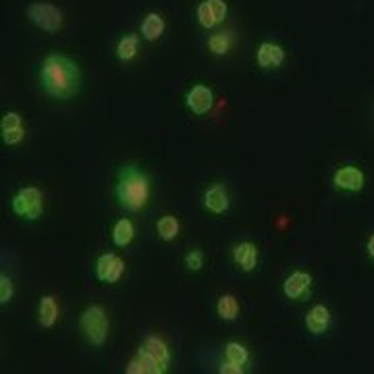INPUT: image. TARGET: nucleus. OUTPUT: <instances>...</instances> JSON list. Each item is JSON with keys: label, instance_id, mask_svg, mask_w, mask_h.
<instances>
[{"label": "nucleus", "instance_id": "nucleus-23", "mask_svg": "<svg viewBox=\"0 0 374 374\" xmlns=\"http://www.w3.org/2000/svg\"><path fill=\"white\" fill-rule=\"evenodd\" d=\"M156 231H159V237L165 239V242H173L179 231H181V224L175 216H163L159 222H156Z\"/></svg>", "mask_w": 374, "mask_h": 374}, {"label": "nucleus", "instance_id": "nucleus-3", "mask_svg": "<svg viewBox=\"0 0 374 374\" xmlns=\"http://www.w3.org/2000/svg\"><path fill=\"white\" fill-rule=\"evenodd\" d=\"M169 364H171L169 345L161 337L150 335L139 345L137 355L125 366V372H129V374H163L169 370Z\"/></svg>", "mask_w": 374, "mask_h": 374}, {"label": "nucleus", "instance_id": "nucleus-5", "mask_svg": "<svg viewBox=\"0 0 374 374\" xmlns=\"http://www.w3.org/2000/svg\"><path fill=\"white\" fill-rule=\"evenodd\" d=\"M11 208L23 220H30V222L38 220L42 216V210H44V194H42V189H38L36 185L21 187L13 196Z\"/></svg>", "mask_w": 374, "mask_h": 374}, {"label": "nucleus", "instance_id": "nucleus-1", "mask_svg": "<svg viewBox=\"0 0 374 374\" xmlns=\"http://www.w3.org/2000/svg\"><path fill=\"white\" fill-rule=\"evenodd\" d=\"M40 84L48 96L56 100H69L78 96L82 88L80 67L65 54H48L40 69Z\"/></svg>", "mask_w": 374, "mask_h": 374}, {"label": "nucleus", "instance_id": "nucleus-8", "mask_svg": "<svg viewBox=\"0 0 374 374\" xmlns=\"http://www.w3.org/2000/svg\"><path fill=\"white\" fill-rule=\"evenodd\" d=\"M123 274H125V260L121 256H117L113 252H106V254L98 256V260H96V277H98V281L113 285V283L121 281Z\"/></svg>", "mask_w": 374, "mask_h": 374}, {"label": "nucleus", "instance_id": "nucleus-20", "mask_svg": "<svg viewBox=\"0 0 374 374\" xmlns=\"http://www.w3.org/2000/svg\"><path fill=\"white\" fill-rule=\"evenodd\" d=\"M216 314L222 318V320H235L237 314H239V302H237V297L231 295V293H224L218 297V302H216Z\"/></svg>", "mask_w": 374, "mask_h": 374}, {"label": "nucleus", "instance_id": "nucleus-4", "mask_svg": "<svg viewBox=\"0 0 374 374\" xmlns=\"http://www.w3.org/2000/svg\"><path fill=\"white\" fill-rule=\"evenodd\" d=\"M80 329L90 345L102 347L108 337V316L102 306H90L80 318Z\"/></svg>", "mask_w": 374, "mask_h": 374}, {"label": "nucleus", "instance_id": "nucleus-14", "mask_svg": "<svg viewBox=\"0 0 374 374\" xmlns=\"http://www.w3.org/2000/svg\"><path fill=\"white\" fill-rule=\"evenodd\" d=\"M256 60L262 69L281 67L285 60V50H283V46H279L274 42H262L256 50Z\"/></svg>", "mask_w": 374, "mask_h": 374}, {"label": "nucleus", "instance_id": "nucleus-11", "mask_svg": "<svg viewBox=\"0 0 374 374\" xmlns=\"http://www.w3.org/2000/svg\"><path fill=\"white\" fill-rule=\"evenodd\" d=\"M364 181H366V175L362 169L349 165V167H341L335 171V177H333V183L337 189H343V191H360L364 187Z\"/></svg>", "mask_w": 374, "mask_h": 374}, {"label": "nucleus", "instance_id": "nucleus-19", "mask_svg": "<svg viewBox=\"0 0 374 374\" xmlns=\"http://www.w3.org/2000/svg\"><path fill=\"white\" fill-rule=\"evenodd\" d=\"M135 237V227L129 218H119L113 227V244L117 248H127Z\"/></svg>", "mask_w": 374, "mask_h": 374}, {"label": "nucleus", "instance_id": "nucleus-16", "mask_svg": "<svg viewBox=\"0 0 374 374\" xmlns=\"http://www.w3.org/2000/svg\"><path fill=\"white\" fill-rule=\"evenodd\" d=\"M329 327H331V310L320 304L310 308V312L306 314V329L312 335H323L329 331Z\"/></svg>", "mask_w": 374, "mask_h": 374}, {"label": "nucleus", "instance_id": "nucleus-25", "mask_svg": "<svg viewBox=\"0 0 374 374\" xmlns=\"http://www.w3.org/2000/svg\"><path fill=\"white\" fill-rule=\"evenodd\" d=\"M13 293H15V289H13L11 277H7V274L3 272V274H0V302H3V304L11 302V299H13Z\"/></svg>", "mask_w": 374, "mask_h": 374}, {"label": "nucleus", "instance_id": "nucleus-2", "mask_svg": "<svg viewBox=\"0 0 374 374\" xmlns=\"http://www.w3.org/2000/svg\"><path fill=\"white\" fill-rule=\"evenodd\" d=\"M152 194L150 179L135 165H127L119 173V181L115 185V198L119 206L127 212H139Z\"/></svg>", "mask_w": 374, "mask_h": 374}, {"label": "nucleus", "instance_id": "nucleus-27", "mask_svg": "<svg viewBox=\"0 0 374 374\" xmlns=\"http://www.w3.org/2000/svg\"><path fill=\"white\" fill-rule=\"evenodd\" d=\"M218 372H222V374H242V372H246V368H242L237 364H231V362H222Z\"/></svg>", "mask_w": 374, "mask_h": 374}, {"label": "nucleus", "instance_id": "nucleus-17", "mask_svg": "<svg viewBox=\"0 0 374 374\" xmlns=\"http://www.w3.org/2000/svg\"><path fill=\"white\" fill-rule=\"evenodd\" d=\"M38 320L44 329H52L58 320V302L54 295H42L38 304Z\"/></svg>", "mask_w": 374, "mask_h": 374}, {"label": "nucleus", "instance_id": "nucleus-15", "mask_svg": "<svg viewBox=\"0 0 374 374\" xmlns=\"http://www.w3.org/2000/svg\"><path fill=\"white\" fill-rule=\"evenodd\" d=\"M233 262L246 270V272H252L258 264V248L252 244V242H242L233 248Z\"/></svg>", "mask_w": 374, "mask_h": 374}, {"label": "nucleus", "instance_id": "nucleus-9", "mask_svg": "<svg viewBox=\"0 0 374 374\" xmlns=\"http://www.w3.org/2000/svg\"><path fill=\"white\" fill-rule=\"evenodd\" d=\"M0 135L7 145H17L25 137V127H23V117L15 110L5 113L3 121H0Z\"/></svg>", "mask_w": 374, "mask_h": 374}, {"label": "nucleus", "instance_id": "nucleus-10", "mask_svg": "<svg viewBox=\"0 0 374 374\" xmlns=\"http://www.w3.org/2000/svg\"><path fill=\"white\" fill-rule=\"evenodd\" d=\"M185 104H187V108H189L194 115H198V117L208 115V113L212 110V106H214V94H212L210 88L198 84V86H194V88L185 94Z\"/></svg>", "mask_w": 374, "mask_h": 374}, {"label": "nucleus", "instance_id": "nucleus-21", "mask_svg": "<svg viewBox=\"0 0 374 374\" xmlns=\"http://www.w3.org/2000/svg\"><path fill=\"white\" fill-rule=\"evenodd\" d=\"M137 44H139V38H137L135 34H125V36L119 40L117 48H115L117 58H119L121 62H127V60L135 58V54H137Z\"/></svg>", "mask_w": 374, "mask_h": 374}, {"label": "nucleus", "instance_id": "nucleus-24", "mask_svg": "<svg viewBox=\"0 0 374 374\" xmlns=\"http://www.w3.org/2000/svg\"><path fill=\"white\" fill-rule=\"evenodd\" d=\"M208 48L214 52V54H227L229 48H231V38L229 34L224 32H216L208 38Z\"/></svg>", "mask_w": 374, "mask_h": 374}, {"label": "nucleus", "instance_id": "nucleus-12", "mask_svg": "<svg viewBox=\"0 0 374 374\" xmlns=\"http://www.w3.org/2000/svg\"><path fill=\"white\" fill-rule=\"evenodd\" d=\"M310 287H312V274L304 272V270H295L285 279L283 293L289 299H299V297H304L310 291Z\"/></svg>", "mask_w": 374, "mask_h": 374}, {"label": "nucleus", "instance_id": "nucleus-22", "mask_svg": "<svg viewBox=\"0 0 374 374\" xmlns=\"http://www.w3.org/2000/svg\"><path fill=\"white\" fill-rule=\"evenodd\" d=\"M224 358H227V362H231V364L246 368L250 362V351L239 341H229L227 345H224Z\"/></svg>", "mask_w": 374, "mask_h": 374}, {"label": "nucleus", "instance_id": "nucleus-28", "mask_svg": "<svg viewBox=\"0 0 374 374\" xmlns=\"http://www.w3.org/2000/svg\"><path fill=\"white\" fill-rule=\"evenodd\" d=\"M366 250H368V256H370V258L374 260V235H372V237L368 239V246H366Z\"/></svg>", "mask_w": 374, "mask_h": 374}, {"label": "nucleus", "instance_id": "nucleus-18", "mask_svg": "<svg viewBox=\"0 0 374 374\" xmlns=\"http://www.w3.org/2000/svg\"><path fill=\"white\" fill-rule=\"evenodd\" d=\"M165 27H167V23H165L163 15H159V13H148L143 17V21H141V25H139V34L148 42H156L165 34Z\"/></svg>", "mask_w": 374, "mask_h": 374}, {"label": "nucleus", "instance_id": "nucleus-7", "mask_svg": "<svg viewBox=\"0 0 374 374\" xmlns=\"http://www.w3.org/2000/svg\"><path fill=\"white\" fill-rule=\"evenodd\" d=\"M229 7L224 0H202L196 9L198 21L204 30H212L216 25H220L224 19H227Z\"/></svg>", "mask_w": 374, "mask_h": 374}, {"label": "nucleus", "instance_id": "nucleus-6", "mask_svg": "<svg viewBox=\"0 0 374 374\" xmlns=\"http://www.w3.org/2000/svg\"><path fill=\"white\" fill-rule=\"evenodd\" d=\"M27 17L46 34H56L62 27V11L50 3H32L27 7Z\"/></svg>", "mask_w": 374, "mask_h": 374}, {"label": "nucleus", "instance_id": "nucleus-26", "mask_svg": "<svg viewBox=\"0 0 374 374\" xmlns=\"http://www.w3.org/2000/svg\"><path fill=\"white\" fill-rule=\"evenodd\" d=\"M185 266L189 268V270H200L202 266H204V252L202 250H191L187 256H185Z\"/></svg>", "mask_w": 374, "mask_h": 374}, {"label": "nucleus", "instance_id": "nucleus-13", "mask_svg": "<svg viewBox=\"0 0 374 374\" xmlns=\"http://www.w3.org/2000/svg\"><path fill=\"white\" fill-rule=\"evenodd\" d=\"M204 208L212 214H224L229 210V194L222 183H214L204 191Z\"/></svg>", "mask_w": 374, "mask_h": 374}]
</instances>
